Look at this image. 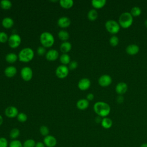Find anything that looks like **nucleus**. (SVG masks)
I'll return each mask as SVG.
<instances>
[{"label":"nucleus","mask_w":147,"mask_h":147,"mask_svg":"<svg viewBox=\"0 0 147 147\" xmlns=\"http://www.w3.org/2000/svg\"><path fill=\"white\" fill-rule=\"evenodd\" d=\"M94 110L98 116L100 117H107L110 114L111 108L109 105L105 102L99 101L94 105Z\"/></svg>","instance_id":"nucleus-1"},{"label":"nucleus","mask_w":147,"mask_h":147,"mask_svg":"<svg viewBox=\"0 0 147 147\" xmlns=\"http://www.w3.org/2000/svg\"><path fill=\"white\" fill-rule=\"evenodd\" d=\"M133 22V16L130 12H123L119 17L118 23L120 26L122 27L123 28H128L132 25Z\"/></svg>","instance_id":"nucleus-2"},{"label":"nucleus","mask_w":147,"mask_h":147,"mask_svg":"<svg viewBox=\"0 0 147 147\" xmlns=\"http://www.w3.org/2000/svg\"><path fill=\"white\" fill-rule=\"evenodd\" d=\"M40 40L42 45L46 48L51 47L55 42L53 36L48 32H45L41 33L40 37Z\"/></svg>","instance_id":"nucleus-3"},{"label":"nucleus","mask_w":147,"mask_h":147,"mask_svg":"<svg viewBox=\"0 0 147 147\" xmlns=\"http://www.w3.org/2000/svg\"><path fill=\"white\" fill-rule=\"evenodd\" d=\"M34 57V52L30 48L22 49L18 54L20 61L24 63H28L31 61Z\"/></svg>","instance_id":"nucleus-4"},{"label":"nucleus","mask_w":147,"mask_h":147,"mask_svg":"<svg viewBox=\"0 0 147 147\" xmlns=\"http://www.w3.org/2000/svg\"><path fill=\"white\" fill-rule=\"evenodd\" d=\"M105 28L110 33L114 34L119 32L120 29V25L116 21L109 20L106 22Z\"/></svg>","instance_id":"nucleus-5"},{"label":"nucleus","mask_w":147,"mask_h":147,"mask_svg":"<svg viewBox=\"0 0 147 147\" xmlns=\"http://www.w3.org/2000/svg\"><path fill=\"white\" fill-rule=\"evenodd\" d=\"M21 37L17 34H11L8 39L9 45L12 48H16L18 47L21 44Z\"/></svg>","instance_id":"nucleus-6"},{"label":"nucleus","mask_w":147,"mask_h":147,"mask_svg":"<svg viewBox=\"0 0 147 147\" xmlns=\"http://www.w3.org/2000/svg\"><path fill=\"white\" fill-rule=\"evenodd\" d=\"M69 73L68 68L65 65L59 66L56 69V75L60 79H64Z\"/></svg>","instance_id":"nucleus-7"},{"label":"nucleus","mask_w":147,"mask_h":147,"mask_svg":"<svg viewBox=\"0 0 147 147\" xmlns=\"http://www.w3.org/2000/svg\"><path fill=\"white\" fill-rule=\"evenodd\" d=\"M21 75L22 78L25 81L31 80L33 76V72L32 69L29 67H25L21 71Z\"/></svg>","instance_id":"nucleus-8"},{"label":"nucleus","mask_w":147,"mask_h":147,"mask_svg":"<svg viewBox=\"0 0 147 147\" xmlns=\"http://www.w3.org/2000/svg\"><path fill=\"white\" fill-rule=\"evenodd\" d=\"M112 82L111 77L107 74H104L100 76L98 79V83L102 87H107L111 84Z\"/></svg>","instance_id":"nucleus-9"},{"label":"nucleus","mask_w":147,"mask_h":147,"mask_svg":"<svg viewBox=\"0 0 147 147\" xmlns=\"http://www.w3.org/2000/svg\"><path fill=\"white\" fill-rule=\"evenodd\" d=\"M43 142L47 147H55L57 145V140L54 136L48 135L44 137Z\"/></svg>","instance_id":"nucleus-10"},{"label":"nucleus","mask_w":147,"mask_h":147,"mask_svg":"<svg viewBox=\"0 0 147 147\" xmlns=\"http://www.w3.org/2000/svg\"><path fill=\"white\" fill-rule=\"evenodd\" d=\"M128 88L127 85L126 83L121 82H119L115 86V91L118 95H123L126 93Z\"/></svg>","instance_id":"nucleus-11"},{"label":"nucleus","mask_w":147,"mask_h":147,"mask_svg":"<svg viewBox=\"0 0 147 147\" xmlns=\"http://www.w3.org/2000/svg\"><path fill=\"white\" fill-rule=\"evenodd\" d=\"M5 114L9 118H14L18 114L17 109L14 106H9L5 109Z\"/></svg>","instance_id":"nucleus-12"},{"label":"nucleus","mask_w":147,"mask_h":147,"mask_svg":"<svg viewBox=\"0 0 147 147\" xmlns=\"http://www.w3.org/2000/svg\"><path fill=\"white\" fill-rule=\"evenodd\" d=\"M78 87L81 90H86L91 86V82L88 78H83L78 83Z\"/></svg>","instance_id":"nucleus-13"},{"label":"nucleus","mask_w":147,"mask_h":147,"mask_svg":"<svg viewBox=\"0 0 147 147\" xmlns=\"http://www.w3.org/2000/svg\"><path fill=\"white\" fill-rule=\"evenodd\" d=\"M140 50V48L138 45L135 44H131L128 45L126 48V52L130 55H134L137 54Z\"/></svg>","instance_id":"nucleus-14"},{"label":"nucleus","mask_w":147,"mask_h":147,"mask_svg":"<svg viewBox=\"0 0 147 147\" xmlns=\"http://www.w3.org/2000/svg\"><path fill=\"white\" fill-rule=\"evenodd\" d=\"M71 24V21L69 18L67 17H60L57 21V25L59 26L62 28H65L68 27Z\"/></svg>","instance_id":"nucleus-15"},{"label":"nucleus","mask_w":147,"mask_h":147,"mask_svg":"<svg viewBox=\"0 0 147 147\" xmlns=\"http://www.w3.org/2000/svg\"><path fill=\"white\" fill-rule=\"evenodd\" d=\"M59 56L58 52L55 49H51L48 51L45 55L46 59L49 61H55Z\"/></svg>","instance_id":"nucleus-16"},{"label":"nucleus","mask_w":147,"mask_h":147,"mask_svg":"<svg viewBox=\"0 0 147 147\" xmlns=\"http://www.w3.org/2000/svg\"><path fill=\"white\" fill-rule=\"evenodd\" d=\"M89 106V102L87 99H81L77 102L76 106L81 110L86 109Z\"/></svg>","instance_id":"nucleus-17"},{"label":"nucleus","mask_w":147,"mask_h":147,"mask_svg":"<svg viewBox=\"0 0 147 147\" xmlns=\"http://www.w3.org/2000/svg\"><path fill=\"white\" fill-rule=\"evenodd\" d=\"M17 73V69L14 66H9L5 69V74L8 78L13 77Z\"/></svg>","instance_id":"nucleus-18"},{"label":"nucleus","mask_w":147,"mask_h":147,"mask_svg":"<svg viewBox=\"0 0 147 147\" xmlns=\"http://www.w3.org/2000/svg\"><path fill=\"white\" fill-rule=\"evenodd\" d=\"M102 126L106 129H110L113 125V121L111 119L108 117H104L101 121Z\"/></svg>","instance_id":"nucleus-19"},{"label":"nucleus","mask_w":147,"mask_h":147,"mask_svg":"<svg viewBox=\"0 0 147 147\" xmlns=\"http://www.w3.org/2000/svg\"><path fill=\"white\" fill-rule=\"evenodd\" d=\"M2 26L6 29H9L11 28L14 24V21L12 18L10 17H5L3 19L2 21Z\"/></svg>","instance_id":"nucleus-20"},{"label":"nucleus","mask_w":147,"mask_h":147,"mask_svg":"<svg viewBox=\"0 0 147 147\" xmlns=\"http://www.w3.org/2000/svg\"><path fill=\"white\" fill-rule=\"evenodd\" d=\"M106 3V0H92L91 1L92 6L95 9L103 7Z\"/></svg>","instance_id":"nucleus-21"},{"label":"nucleus","mask_w":147,"mask_h":147,"mask_svg":"<svg viewBox=\"0 0 147 147\" xmlns=\"http://www.w3.org/2000/svg\"><path fill=\"white\" fill-rule=\"evenodd\" d=\"M71 48H72L71 44L67 41L63 42L60 45V50L64 53H67V52H69L70 50L71 49Z\"/></svg>","instance_id":"nucleus-22"},{"label":"nucleus","mask_w":147,"mask_h":147,"mask_svg":"<svg viewBox=\"0 0 147 147\" xmlns=\"http://www.w3.org/2000/svg\"><path fill=\"white\" fill-rule=\"evenodd\" d=\"M60 6L64 9H69L74 5V1L72 0H60Z\"/></svg>","instance_id":"nucleus-23"},{"label":"nucleus","mask_w":147,"mask_h":147,"mask_svg":"<svg viewBox=\"0 0 147 147\" xmlns=\"http://www.w3.org/2000/svg\"><path fill=\"white\" fill-rule=\"evenodd\" d=\"M17 56L16 53H10L6 56V60L9 63H15L17 60Z\"/></svg>","instance_id":"nucleus-24"},{"label":"nucleus","mask_w":147,"mask_h":147,"mask_svg":"<svg viewBox=\"0 0 147 147\" xmlns=\"http://www.w3.org/2000/svg\"><path fill=\"white\" fill-rule=\"evenodd\" d=\"M20 134V130L17 128H14L11 130L9 134V136H10V138L13 140H17V138L19 137Z\"/></svg>","instance_id":"nucleus-25"},{"label":"nucleus","mask_w":147,"mask_h":147,"mask_svg":"<svg viewBox=\"0 0 147 147\" xmlns=\"http://www.w3.org/2000/svg\"><path fill=\"white\" fill-rule=\"evenodd\" d=\"M0 6L2 9L4 10H8L11 7L12 3L9 0H2L0 2Z\"/></svg>","instance_id":"nucleus-26"},{"label":"nucleus","mask_w":147,"mask_h":147,"mask_svg":"<svg viewBox=\"0 0 147 147\" xmlns=\"http://www.w3.org/2000/svg\"><path fill=\"white\" fill-rule=\"evenodd\" d=\"M88 18L90 21H94L98 17V12L95 9L90 10L87 14Z\"/></svg>","instance_id":"nucleus-27"},{"label":"nucleus","mask_w":147,"mask_h":147,"mask_svg":"<svg viewBox=\"0 0 147 147\" xmlns=\"http://www.w3.org/2000/svg\"><path fill=\"white\" fill-rule=\"evenodd\" d=\"M70 60H71V59H70L69 56L67 53H64V54L61 55L60 57V62L65 65L66 64L70 63Z\"/></svg>","instance_id":"nucleus-28"},{"label":"nucleus","mask_w":147,"mask_h":147,"mask_svg":"<svg viewBox=\"0 0 147 147\" xmlns=\"http://www.w3.org/2000/svg\"><path fill=\"white\" fill-rule=\"evenodd\" d=\"M59 38L63 41H66L69 38V33L65 30H60L58 33Z\"/></svg>","instance_id":"nucleus-29"},{"label":"nucleus","mask_w":147,"mask_h":147,"mask_svg":"<svg viewBox=\"0 0 147 147\" xmlns=\"http://www.w3.org/2000/svg\"><path fill=\"white\" fill-rule=\"evenodd\" d=\"M141 9H140V7H139L138 6H134L130 10V13L134 17H137L140 16L141 14Z\"/></svg>","instance_id":"nucleus-30"},{"label":"nucleus","mask_w":147,"mask_h":147,"mask_svg":"<svg viewBox=\"0 0 147 147\" xmlns=\"http://www.w3.org/2000/svg\"><path fill=\"white\" fill-rule=\"evenodd\" d=\"M36 142L33 139H28L23 143V147H35Z\"/></svg>","instance_id":"nucleus-31"},{"label":"nucleus","mask_w":147,"mask_h":147,"mask_svg":"<svg viewBox=\"0 0 147 147\" xmlns=\"http://www.w3.org/2000/svg\"><path fill=\"white\" fill-rule=\"evenodd\" d=\"M9 147H23V144L18 140H13L9 144Z\"/></svg>","instance_id":"nucleus-32"},{"label":"nucleus","mask_w":147,"mask_h":147,"mask_svg":"<svg viewBox=\"0 0 147 147\" xmlns=\"http://www.w3.org/2000/svg\"><path fill=\"white\" fill-rule=\"evenodd\" d=\"M109 42L110 44L113 46V47H115L117 46L118 43H119V38L118 37L115 36V35H113L112 36L110 39H109Z\"/></svg>","instance_id":"nucleus-33"},{"label":"nucleus","mask_w":147,"mask_h":147,"mask_svg":"<svg viewBox=\"0 0 147 147\" xmlns=\"http://www.w3.org/2000/svg\"><path fill=\"white\" fill-rule=\"evenodd\" d=\"M40 130V134H41L42 136H44V137H45V136L49 135V129H48V127L47 126H44V125L41 126L40 127V130Z\"/></svg>","instance_id":"nucleus-34"},{"label":"nucleus","mask_w":147,"mask_h":147,"mask_svg":"<svg viewBox=\"0 0 147 147\" xmlns=\"http://www.w3.org/2000/svg\"><path fill=\"white\" fill-rule=\"evenodd\" d=\"M17 118L18 121L20 122H24L26 121L27 118H28L27 115L24 113H18V114L17 116Z\"/></svg>","instance_id":"nucleus-35"},{"label":"nucleus","mask_w":147,"mask_h":147,"mask_svg":"<svg viewBox=\"0 0 147 147\" xmlns=\"http://www.w3.org/2000/svg\"><path fill=\"white\" fill-rule=\"evenodd\" d=\"M7 34L3 32H0V42L5 43L8 40Z\"/></svg>","instance_id":"nucleus-36"},{"label":"nucleus","mask_w":147,"mask_h":147,"mask_svg":"<svg viewBox=\"0 0 147 147\" xmlns=\"http://www.w3.org/2000/svg\"><path fill=\"white\" fill-rule=\"evenodd\" d=\"M9 144L7 139L5 137H0V147H8Z\"/></svg>","instance_id":"nucleus-37"},{"label":"nucleus","mask_w":147,"mask_h":147,"mask_svg":"<svg viewBox=\"0 0 147 147\" xmlns=\"http://www.w3.org/2000/svg\"><path fill=\"white\" fill-rule=\"evenodd\" d=\"M37 54L40 56H42L46 52V49L44 47H39L37 50Z\"/></svg>","instance_id":"nucleus-38"},{"label":"nucleus","mask_w":147,"mask_h":147,"mask_svg":"<svg viewBox=\"0 0 147 147\" xmlns=\"http://www.w3.org/2000/svg\"><path fill=\"white\" fill-rule=\"evenodd\" d=\"M78 67V63L75 61H73L70 62L69 64V68L71 70H74L75 68H76Z\"/></svg>","instance_id":"nucleus-39"},{"label":"nucleus","mask_w":147,"mask_h":147,"mask_svg":"<svg viewBox=\"0 0 147 147\" xmlns=\"http://www.w3.org/2000/svg\"><path fill=\"white\" fill-rule=\"evenodd\" d=\"M117 102L118 103H122L123 100H124V98L123 97L122 95H118V96L117 97Z\"/></svg>","instance_id":"nucleus-40"},{"label":"nucleus","mask_w":147,"mask_h":147,"mask_svg":"<svg viewBox=\"0 0 147 147\" xmlns=\"http://www.w3.org/2000/svg\"><path fill=\"white\" fill-rule=\"evenodd\" d=\"M86 97H87V99L88 100H92L94 99V95L92 93H89V94H88L87 95Z\"/></svg>","instance_id":"nucleus-41"},{"label":"nucleus","mask_w":147,"mask_h":147,"mask_svg":"<svg viewBox=\"0 0 147 147\" xmlns=\"http://www.w3.org/2000/svg\"><path fill=\"white\" fill-rule=\"evenodd\" d=\"M35 147H45V145L42 142H37L36 143Z\"/></svg>","instance_id":"nucleus-42"},{"label":"nucleus","mask_w":147,"mask_h":147,"mask_svg":"<svg viewBox=\"0 0 147 147\" xmlns=\"http://www.w3.org/2000/svg\"><path fill=\"white\" fill-rule=\"evenodd\" d=\"M102 119L100 118V117L98 116V117H96V118H95V121H96L97 123H98V122H101Z\"/></svg>","instance_id":"nucleus-43"},{"label":"nucleus","mask_w":147,"mask_h":147,"mask_svg":"<svg viewBox=\"0 0 147 147\" xmlns=\"http://www.w3.org/2000/svg\"><path fill=\"white\" fill-rule=\"evenodd\" d=\"M140 147H147V142L143 143L140 145Z\"/></svg>","instance_id":"nucleus-44"},{"label":"nucleus","mask_w":147,"mask_h":147,"mask_svg":"<svg viewBox=\"0 0 147 147\" xmlns=\"http://www.w3.org/2000/svg\"><path fill=\"white\" fill-rule=\"evenodd\" d=\"M2 123H3V118H2V117L0 115V126L2 124Z\"/></svg>","instance_id":"nucleus-45"},{"label":"nucleus","mask_w":147,"mask_h":147,"mask_svg":"<svg viewBox=\"0 0 147 147\" xmlns=\"http://www.w3.org/2000/svg\"><path fill=\"white\" fill-rule=\"evenodd\" d=\"M144 23H145V26L147 28V19L145 21V22H144Z\"/></svg>","instance_id":"nucleus-46"}]
</instances>
